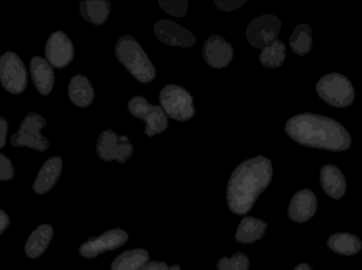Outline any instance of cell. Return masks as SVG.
<instances>
[{"label": "cell", "instance_id": "cell-1", "mask_svg": "<svg viewBox=\"0 0 362 270\" xmlns=\"http://www.w3.org/2000/svg\"><path fill=\"white\" fill-rule=\"evenodd\" d=\"M273 176L271 160L257 155L240 163L231 172L226 189L228 209L245 216L252 209L259 195L270 184Z\"/></svg>", "mask_w": 362, "mask_h": 270}, {"label": "cell", "instance_id": "cell-2", "mask_svg": "<svg viewBox=\"0 0 362 270\" xmlns=\"http://www.w3.org/2000/svg\"><path fill=\"white\" fill-rule=\"evenodd\" d=\"M284 131L293 141L309 148L341 152L351 145L350 134L341 124L317 114L305 112L290 117Z\"/></svg>", "mask_w": 362, "mask_h": 270}, {"label": "cell", "instance_id": "cell-3", "mask_svg": "<svg viewBox=\"0 0 362 270\" xmlns=\"http://www.w3.org/2000/svg\"><path fill=\"white\" fill-rule=\"evenodd\" d=\"M115 54L118 61L140 83H148L155 78L154 65L133 37H120L115 44Z\"/></svg>", "mask_w": 362, "mask_h": 270}, {"label": "cell", "instance_id": "cell-4", "mask_svg": "<svg viewBox=\"0 0 362 270\" xmlns=\"http://www.w3.org/2000/svg\"><path fill=\"white\" fill-rule=\"evenodd\" d=\"M318 96L327 104L337 108L351 106L355 99V90L351 81L339 73L322 76L316 83Z\"/></svg>", "mask_w": 362, "mask_h": 270}, {"label": "cell", "instance_id": "cell-5", "mask_svg": "<svg viewBox=\"0 0 362 270\" xmlns=\"http://www.w3.org/2000/svg\"><path fill=\"white\" fill-rule=\"evenodd\" d=\"M159 102L167 117L176 121H188L195 115L192 95L178 85L165 86L160 91Z\"/></svg>", "mask_w": 362, "mask_h": 270}, {"label": "cell", "instance_id": "cell-6", "mask_svg": "<svg viewBox=\"0 0 362 270\" xmlns=\"http://www.w3.org/2000/svg\"><path fill=\"white\" fill-rule=\"evenodd\" d=\"M129 113L145 123L144 133L148 137L162 134L168 127V119L159 105H153L141 95H136L127 104Z\"/></svg>", "mask_w": 362, "mask_h": 270}, {"label": "cell", "instance_id": "cell-7", "mask_svg": "<svg viewBox=\"0 0 362 270\" xmlns=\"http://www.w3.org/2000/svg\"><path fill=\"white\" fill-rule=\"evenodd\" d=\"M45 124V119L40 115L28 113L11 136V145L14 147H28L40 152L45 151L49 148V142L41 133Z\"/></svg>", "mask_w": 362, "mask_h": 270}, {"label": "cell", "instance_id": "cell-8", "mask_svg": "<svg viewBox=\"0 0 362 270\" xmlns=\"http://www.w3.org/2000/svg\"><path fill=\"white\" fill-rule=\"evenodd\" d=\"M134 153V146L129 138L119 135L112 129L102 131L97 140L96 153L104 162L116 161L124 163Z\"/></svg>", "mask_w": 362, "mask_h": 270}, {"label": "cell", "instance_id": "cell-9", "mask_svg": "<svg viewBox=\"0 0 362 270\" xmlns=\"http://www.w3.org/2000/svg\"><path fill=\"white\" fill-rule=\"evenodd\" d=\"M129 239L127 232L120 228H113L103 233L90 237L78 248V254L84 259H92L123 246Z\"/></svg>", "mask_w": 362, "mask_h": 270}, {"label": "cell", "instance_id": "cell-10", "mask_svg": "<svg viewBox=\"0 0 362 270\" xmlns=\"http://www.w3.org/2000/svg\"><path fill=\"white\" fill-rule=\"evenodd\" d=\"M0 82L9 93L19 94L27 86V71L21 58L13 52L0 57Z\"/></svg>", "mask_w": 362, "mask_h": 270}, {"label": "cell", "instance_id": "cell-11", "mask_svg": "<svg viewBox=\"0 0 362 270\" xmlns=\"http://www.w3.org/2000/svg\"><path fill=\"white\" fill-rule=\"evenodd\" d=\"M281 28V23L277 16L264 14L257 16L250 23L245 36L251 46L262 49L276 40Z\"/></svg>", "mask_w": 362, "mask_h": 270}, {"label": "cell", "instance_id": "cell-12", "mask_svg": "<svg viewBox=\"0 0 362 270\" xmlns=\"http://www.w3.org/2000/svg\"><path fill=\"white\" fill-rule=\"evenodd\" d=\"M45 55L48 63L57 69L68 66L74 56L72 42L62 31L53 32L45 46Z\"/></svg>", "mask_w": 362, "mask_h": 270}, {"label": "cell", "instance_id": "cell-13", "mask_svg": "<svg viewBox=\"0 0 362 270\" xmlns=\"http://www.w3.org/2000/svg\"><path fill=\"white\" fill-rule=\"evenodd\" d=\"M153 32L160 41L169 46L189 47L196 42L189 30L170 20H158L154 25Z\"/></svg>", "mask_w": 362, "mask_h": 270}, {"label": "cell", "instance_id": "cell-14", "mask_svg": "<svg viewBox=\"0 0 362 270\" xmlns=\"http://www.w3.org/2000/svg\"><path fill=\"white\" fill-rule=\"evenodd\" d=\"M202 53L204 61L210 67L220 69L231 62L234 50L224 37L213 35L205 41Z\"/></svg>", "mask_w": 362, "mask_h": 270}, {"label": "cell", "instance_id": "cell-15", "mask_svg": "<svg viewBox=\"0 0 362 270\" xmlns=\"http://www.w3.org/2000/svg\"><path fill=\"white\" fill-rule=\"evenodd\" d=\"M317 209L315 194L309 189H302L291 197L288 206V216L295 223H303L314 216Z\"/></svg>", "mask_w": 362, "mask_h": 270}, {"label": "cell", "instance_id": "cell-16", "mask_svg": "<svg viewBox=\"0 0 362 270\" xmlns=\"http://www.w3.org/2000/svg\"><path fill=\"white\" fill-rule=\"evenodd\" d=\"M63 162L61 157L49 158L38 170L33 184V189L39 195L49 192L57 184L61 176Z\"/></svg>", "mask_w": 362, "mask_h": 270}, {"label": "cell", "instance_id": "cell-17", "mask_svg": "<svg viewBox=\"0 0 362 270\" xmlns=\"http://www.w3.org/2000/svg\"><path fill=\"white\" fill-rule=\"evenodd\" d=\"M320 181L322 189L329 197L338 200L344 196L346 178L337 166L332 164L323 165L320 171Z\"/></svg>", "mask_w": 362, "mask_h": 270}, {"label": "cell", "instance_id": "cell-18", "mask_svg": "<svg viewBox=\"0 0 362 270\" xmlns=\"http://www.w3.org/2000/svg\"><path fill=\"white\" fill-rule=\"evenodd\" d=\"M54 235V228L49 224L37 226L27 237L24 252L27 257L34 259L42 256L49 247Z\"/></svg>", "mask_w": 362, "mask_h": 270}, {"label": "cell", "instance_id": "cell-19", "mask_svg": "<svg viewBox=\"0 0 362 270\" xmlns=\"http://www.w3.org/2000/svg\"><path fill=\"white\" fill-rule=\"evenodd\" d=\"M30 71L37 90L44 95L49 94L54 86V74L48 61L42 57H33Z\"/></svg>", "mask_w": 362, "mask_h": 270}, {"label": "cell", "instance_id": "cell-20", "mask_svg": "<svg viewBox=\"0 0 362 270\" xmlns=\"http://www.w3.org/2000/svg\"><path fill=\"white\" fill-rule=\"evenodd\" d=\"M68 95L74 105L86 108L92 104L95 93L88 78L83 75L76 74L69 83Z\"/></svg>", "mask_w": 362, "mask_h": 270}, {"label": "cell", "instance_id": "cell-21", "mask_svg": "<svg viewBox=\"0 0 362 270\" xmlns=\"http://www.w3.org/2000/svg\"><path fill=\"white\" fill-rule=\"evenodd\" d=\"M267 225V223L262 219L245 215L237 227L235 240L242 244H252L257 242L264 236Z\"/></svg>", "mask_w": 362, "mask_h": 270}, {"label": "cell", "instance_id": "cell-22", "mask_svg": "<svg viewBox=\"0 0 362 270\" xmlns=\"http://www.w3.org/2000/svg\"><path fill=\"white\" fill-rule=\"evenodd\" d=\"M328 248L333 252L343 256L357 254L361 250V239L349 233H336L327 240Z\"/></svg>", "mask_w": 362, "mask_h": 270}, {"label": "cell", "instance_id": "cell-23", "mask_svg": "<svg viewBox=\"0 0 362 270\" xmlns=\"http://www.w3.org/2000/svg\"><path fill=\"white\" fill-rule=\"evenodd\" d=\"M149 260V253L144 248L125 250L116 256L110 264L111 270H139Z\"/></svg>", "mask_w": 362, "mask_h": 270}, {"label": "cell", "instance_id": "cell-24", "mask_svg": "<svg viewBox=\"0 0 362 270\" xmlns=\"http://www.w3.org/2000/svg\"><path fill=\"white\" fill-rule=\"evenodd\" d=\"M110 9V2L107 0L81 1L79 6L82 18L95 25H101L106 22Z\"/></svg>", "mask_w": 362, "mask_h": 270}, {"label": "cell", "instance_id": "cell-25", "mask_svg": "<svg viewBox=\"0 0 362 270\" xmlns=\"http://www.w3.org/2000/svg\"><path fill=\"white\" fill-rule=\"evenodd\" d=\"M286 57V47L280 40H275L262 49L259 54V61L269 69L280 67Z\"/></svg>", "mask_w": 362, "mask_h": 270}, {"label": "cell", "instance_id": "cell-26", "mask_svg": "<svg viewBox=\"0 0 362 270\" xmlns=\"http://www.w3.org/2000/svg\"><path fill=\"white\" fill-rule=\"evenodd\" d=\"M312 42V30L306 23L298 25L288 39L292 52L300 56L306 55L310 52Z\"/></svg>", "mask_w": 362, "mask_h": 270}, {"label": "cell", "instance_id": "cell-27", "mask_svg": "<svg viewBox=\"0 0 362 270\" xmlns=\"http://www.w3.org/2000/svg\"><path fill=\"white\" fill-rule=\"evenodd\" d=\"M217 270H250V259L243 252H235L230 257L220 258L216 264Z\"/></svg>", "mask_w": 362, "mask_h": 270}, {"label": "cell", "instance_id": "cell-28", "mask_svg": "<svg viewBox=\"0 0 362 270\" xmlns=\"http://www.w3.org/2000/svg\"><path fill=\"white\" fill-rule=\"evenodd\" d=\"M160 7L167 13L174 17H182L185 16L188 1H158Z\"/></svg>", "mask_w": 362, "mask_h": 270}, {"label": "cell", "instance_id": "cell-29", "mask_svg": "<svg viewBox=\"0 0 362 270\" xmlns=\"http://www.w3.org/2000/svg\"><path fill=\"white\" fill-rule=\"evenodd\" d=\"M15 170L11 160L0 152V181L6 182L12 180Z\"/></svg>", "mask_w": 362, "mask_h": 270}, {"label": "cell", "instance_id": "cell-30", "mask_svg": "<svg viewBox=\"0 0 362 270\" xmlns=\"http://www.w3.org/2000/svg\"><path fill=\"white\" fill-rule=\"evenodd\" d=\"M247 1H214V2L220 11L229 12L239 8Z\"/></svg>", "mask_w": 362, "mask_h": 270}, {"label": "cell", "instance_id": "cell-31", "mask_svg": "<svg viewBox=\"0 0 362 270\" xmlns=\"http://www.w3.org/2000/svg\"><path fill=\"white\" fill-rule=\"evenodd\" d=\"M168 268L169 266L164 262L148 260L139 270H168Z\"/></svg>", "mask_w": 362, "mask_h": 270}, {"label": "cell", "instance_id": "cell-32", "mask_svg": "<svg viewBox=\"0 0 362 270\" xmlns=\"http://www.w3.org/2000/svg\"><path fill=\"white\" fill-rule=\"evenodd\" d=\"M8 127L7 121L0 117V149L4 148L6 144Z\"/></svg>", "mask_w": 362, "mask_h": 270}, {"label": "cell", "instance_id": "cell-33", "mask_svg": "<svg viewBox=\"0 0 362 270\" xmlns=\"http://www.w3.org/2000/svg\"><path fill=\"white\" fill-rule=\"evenodd\" d=\"M10 225L8 215L0 209V235L3 234Z\"/></svg>", "mask_w": 362, "mask_h": 270}, {"label": "cell", "instance_id": "cell-34", "mask_svg": "<svg viewBox=\"0 0 362 270\" xmlns=\"http://www.w3.org/2000/svg\"><path fill=\"white\" fill-rule=\"evenodd\" d=\"M293 270H313V269L308 264L303 262L297 264Z\"/></svg>", "mask_w": 362, "mask_h": 270}, {"label": "cell", "instance_id": "cell-35", "mask_svg": "<svg viewBox=\"0 0 362 270\" xmlns=\"http://www.w3.org/2000/svg\"><path fill=\"white\" fill-rule=\"evenodd\" d=\"M168 270H181V268L178 264H173L169 266Z\"/></svg>", "mask_w": 362, "mask_h": 270}]
</instances>
